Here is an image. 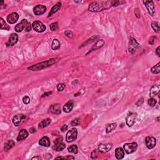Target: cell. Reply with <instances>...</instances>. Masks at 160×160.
Masks as SVG:
<instances>
[{
    "mask_svg": "<svg viewBox=\"0 0 160 160\" xmlns=\"http://www.w3.org/2000/svg\"><path fill=\"white\" fill-rule=\"evenodd\" d=\"M125 3L122 1H98L93 2L90 5L88 10L91 12H100L105 10H108L111 6H117Z\"/></svg>",
    "mask_w": 160,
    "mask_h": 160,
    "instance_id": "cell-1",
    "label": "cell"
},
{
    "mask_svg": "<svg viewBox=\"0 0 160 160\" xmlns=\"http://www.w3.org/2000/svg\"><path fill=\"white\" fill-rule=\"evenodd\" d=\"M58 58H51V59H49V60L46 61L42 62V63H38L37 64H35V65L32 66H30L28 68V69L32 71H39L41 70V69H44V68H46L48 67L51 66V65H53V64L56 63V62H58Z\"/></svg>",
    "mask_w": 160,
    "mask_h": 160,
    "instance_id": "cell-2",
    "label": "cell"
},
{
    "mask_svg": "<svg viewBox=\"0 0 160 160\" xmlns=\"http://www.w3.org/2000/svg\"><path fill=\"white\" fill-rule=\"evenodd\" d=\"M139 48V43L137 42V41L134 39L133 38H131L130 41L129 43V46H128V50L131 54H134L135 52L138 51Z\"/></svg>",
    "mask_w": 160,
    "mask_h": 160,
    "instance_id": "cell-3",
    "label": "cell"
},
{
    "mask_svg": "<svg viewBox=\"0 0 160 160\" xmlns=\"http://www.w3.org/2000/svg\"><path fill=\"white\" fill-rule=\"evenodd\" d=\"M138 148V144L136 143H126L123 146L124 151L127 154H131L136 151Z\"/></svg>",
    "mask_w": 160,
    "mask_h": 160,
    "instance_id": "cell-4",
    "label": "cell"
},
{
    "mask_svg": "<svg viewBox=\"0 0 160 160\" xmlns=\"http://www.w3.org/2000/svg\"><path fill=\"white\" fill-rule=\"evenodd\" d=\"M54 146H53V149L56 151H60L65 148L66 146L64 143H63V138L62 137L58 138L54 141Z\"/></svg>",
    "mask_w": 160,
    "mask_h": 160,
    "instance_id": "cell-5",
    "label": "cell"
},
{
    "mask_svg": "<svg viewBox=\"0 0 160 160\" xmlns=\"http://www.w3.org/2000/svg\"><path fill=\"white\" fill-rule=\"evenodd\" d=\"M77 134H78V131L76 128H73V129H70L67 133L66 136V139L67 142L70 143V142L75 140L77 138Z\"/></svg>",
    "mask_w": 160,
    "mask_h": 160,
    "instance_id": "cell-6",
    "label": "cell"
},
{
    "mask_svg": "<svg viewBox=\"0 0 160 160\" xmlns=\"http://www.w3.org/2000/svg\"><path fill=\"white\" fill-rule=\"evenodd\" d=\"M26 119V118L25 115H23V114H19V115L14 116L13 118V123L16 126H19L21 124L25 123Z\"/></svg>",
    "mask_w": 160,
    "mask_h": 160,
    "instance_id": "cell-7",
    "label": "cell"
},
{
    "mask_svg": "<svg viewBox=\"0 0 160 160\" xmlns=\"http://www.w3.org/2000/svg\"><path fill=\"white\" fill-rule=\"evenodd\" d=\"M32 26L33 30L38 33L44 32L46 30L45 25H43L40 21H35L33 23Z\"/></svg>",
    "mask_w": 160,
    "mask_h": 160,
    "instance_id": "cell-8",
    "label": "cell"
},
{
    "mask_svg": "<svg viewBox=\"0 0 160 160\" xmlns=\"http://www.w3.org/2000/svg\"><path fill=\"white\" fill-rule=\"evenodd\" d=\"M143 3L145 5L147 10L151 16H153L155 12V7H154V3L153 1H144Z\"/></svg>",
    "mask_w": 160,
    "mask_h": 160,
    "instance_id": "cell-9",
    "label": "cell"
},
{
    "mask_svg": "<svg viewBox=\"0 0 160 160\" xmlns=\"http://www.w3.org/2000/svg\"><path fill=\"white\" fill-rule=\"evenodd\" d=\"M136 118V114L134 113L130 112L128 114L126 118V124L128 126H132L133 124H134Z\"/></svg>",
    "mask_w": 160,
    "mask_h": 160,
    "instance_id": "cell-10",
    "label": "cell"
},
{
    "mask_svg": "<svg viewBox=\"0 0 160 160\" xmlns=\"http://www.w3.org/2000/svg\"><path fill=\"white\" fill-rule=\"evenodd\" d=\"M146 146L148 149H152L156 146V140L155 138L153 136H148L146 137L145 139Z\"/></svg>",
    "mask_w": 160,
    "mask_h": 160,
    "instance_id": "cell-11",
    "label": "cell"
},
{
    "mask_svg": "<svg viewBox=\"0 0 160 160\" xmlns=\"http://www.w3.org/2000/svg\"><path fill=\"white\" fill-rule=\"evenodd\" d=\"M46 7L45 6H43V5H37L33 9L34 13L37 16L43 15V13L46 12Z\"/></svg>",
    "mask_w": 160,
    "mask_h": 160,
    "instance_id": "cell-12",
    "label": "cell"
},
{
    "mask_svg": "<svg viewBox=\"0 0 160 160\" xmlns=\"http://www.w3.org/2000/svg\"><path fill=\"white\" fill-rule=\"evenodd\" d=\"M19 18V15L17 13H12L7 16V21L10 24H14L18 21Z\"/></svg>",
    "mask_w": 160,
    "mask_h": 160,
    "instance_id": "cell-13",
    "label": "cell"
},
{
    "mask_svg": "<svg viewBox=\"0 0 160 160\" xmlns=\"http://www.w3.org/2000/svg\"><path fill=\"white\" fill-rule=\"evenodd\" d=\"M113 144L108 143V144H100L98 146V149L100 152L103 153H105L108 152L112 148Z\"/></svg>",
    "mask_w": 160,
    "mask_h": 160,
    "instance_id": "cell-14",
    "label": "cell"
},
{
    "mask_svg": "<svg viewBox=\"0 0 160 160\" xmlns=\"http://www.w3.org/2000/svg\"><path fill=\"white\" fill-rule=\"evenodd\" d=\"M50 111L52 113L59 115L61 112V105L59 104H55V105H51V106L50 107Z\"/></svg>",
    "mask_w": 160,
    "mask_h": 160,
    "instance_id": "cell-15",
    "label": "cell"
},
{
    "mask_svg": "<svg viewBox=\"0 0 160 160\" xmlns=\"http://www.w3.org/2000/svg\"><path fill=\"white\" fill-rule=\"evenodd\" d=\"M160 87L159 85H154L151 87L150 90V93H149V96L151 98H153L156 96L159 92Z\"/></svg>",
    "mask_w": 160,
    "mask_h": 160,
    "instance_id": "cell-16",
    "label": "cell"
},
{
    "mask_svg": "<svg viewBox=\"0 0 160 160\" xmlns=\"http://www.w3.org/2000/svg\"><path fill=\"white\" fill-rule=\"evenodd\" d=\"M18 35H16L15 33L11 34L10 38H9L8 43L7 44L10 46L15 45L18 42Z\"/></svg>",
    "mask_w": 160,
    "mask_h": 160,
    "instance_id": "cell-17",
    "label": "cell"
},
{
    "mask_svg": "<svg viewBox=\"0 0 160 160\" xmlns=\"http://www.w3.org/2000/svg\"><path fill=\"white\" fill-rule=\"evenodd\" d=\"M28 136V133L27 131L25 129H21L20 131L19 132L18 136L17 138V141H20L23 140V139H26Z\"/></svg>",
    "mask_w": 160,
    "mask_h": 160,
    "instance_id": "cell-18",
    "label": "cell"
},
{
    "mask_svg": "<svg viewBox=\"0 0 160 160\" xmlns=\"http://www.w3.org/2000/svg\"><path fill=\"white\" fill-rule=\"evenodd\" d=\"M73 105H74V103L72 100H70L68 102H67L65 105L63 106V111L65 113H69L70 111H71L72 109L73 108Z\"/></svg>",
    "mask_w": 160,
    "mask_h": 160,
    "instance_id": "cell-19",
    "label": "cell"
},
{
    "mask_svg": "<svg viewBox=\"0 0 160 160\" xmlns=\"http://www.w3.org/2000/svg\"><path fill=\"white\" fill-rule=\"evenodd\" d=\"M104 44H105V41H104L103 40H98L96 43H95V45H94L92 47V48L91 49V50H90V51L88 53V54L90 53H91V52L93 51L96 50V49H100V48H101V47H102L104 45Z\"/></svg>",
    "mask_w": 160,
    "mask_h": 160,
    "instance_id": "cell-20",
    "label": "cell"
},
{
    "mask_svg": "<svg viewBox=\"0 0 160 160\" xmlns=\"http://www.w3.org/2000/svg\"><path fill=\"white\" fill-rule=\"evenodd\" d=\"M50 140H49V138L47 136L43 137L39 141V144L42 146L49 147L50 146Z\"/></svg>",
    "mask_w": 160,
    "mask_h": 160,
    "instance_id": "cell-21",
    "label": "cell"
},
{
    "mask_svg": "<svg viewBox=\"0 0 160 160\" xmlns=\"http://www.w3.org/2000/svg\"><path fill=\"white\" fill-rule=\"evenodd\" d=\"M124 150L123 148H118L115 150V156H116V159H121L124 158Z\"/></svg>",
    "mask_w": 160,
    "mask_h": 160,
    "instance_id": "cell-22",
    "label": "cell"
},
{
    "mask_svg": "<svg viewBox=\"0 0 160 160\" xmlns=\"http://www.w3.org/2000/svg\"><path fill=\"white\" fill-rule=\"evenodd\" d=\"M61 3L60 2L57 3L56 4V5H54V6H53V8H51V10L50 12H49V16H48V17L52 16L53 14H54L55 13H56L57 11H58V10H59V9L61 8Z\"/></svg>",
    "mask_w": 160,
    "mask_h": 160,
    "instance_id": "cell-23",
    "label": "cell"
},
{
    "mask_svg": "<svg viewBox=\"0 0 160 160\" xmlns=\"http://www.w3.org/2000/svg\"><path fill=\"white\" fill-rule=\"evenodd\" d=\"M51 123V119L47 118L45 120H43L41 122L39 123V128H44L45 127L48 126L49 124Z\"/></svg>",
    "mask_w": 160,
    "mask_h": 160,
    "instance_id": "cell-24",
    "label": "cell"
},
{
    "mask_svg": "<svg viewBox=\"0 0 160 160\" xmlns=\"http://www.w3.org/2000/svg\"><path fill=\"white\" fill-rule=\"evenodd\" d=\"M15 145V141L13 140H9L7 143L5 144V151H8L10 149L13 148Z\"/></svg>",
    "mask_w": 160,
    "mask_h": 160,
    "instance_id": "cell-25",
    "label": "cell"
},
{
    "mask_svg": "<svg viewBox=\"0 0 160 160\" xmlns=\"http://www.w3.org/2000/svg\"><path fill=\"white\" fill-rule=\"evenodd\" d=\"M116 128V123H111V124H108L106 126V132L107 133H110L113 130Z\"/></svg>",
    "mask_w": 160,
    "mask_h": 160,
    "instance_id": "cell-26",
    "label": "cell"
},
{
    "mask_svg": "<svg viewBox=\"0 0 160 160\" xmlns=\"http://www.w3.org/2000/svg\"><path fill=\"white\" fill-rule=\"evenodd\" d=\"M52 49L53 50H57V49H59L60 48V43L57 39H54L53 41V43H52V46H51Z\"/></svg>",
    "mask_w": 160,
    "mask_h": 160,
    "instance_id": "cell-27",
    "label": "cell"
},
{
    "mask_svg": "<svg viewBox=\"0 0 160 160\" xmlns=\"http://www.w3.org/2000/svg\"><path fill=\"white\" fill-rule=\"evenodd\" d=\"M0 28L1 30H10V26L6 23L3 19L2 18H0Z\"/></svg>",
    "mask_w": 160,
    "mask_h": 160,
    "instance_id": "cell-28",
    "label": "cell"
},
{
    "mask_svg": "<svg viewBox=\"0 0 160 160\" xmlns=\"http://www.w3.org/2000/svg\"><path fill=\"white\" fill-rule=\"evenodd\" d=\"M160 63H158L156 65L153 66L151 69V71L153 74H158L160 73V68H159Z\"/></svg>",
    "mask_w": 160,
    "mask_h": 160,
    "instance_id": "cell-29",
    "label": "cell"
},
{
    "mask_svg": "<svg viewBox=\"0 0 160 160\" xmlns=\"http://www.w3.org/2000/svg\"><path fill=\"white\" fill-rule=\"evenodd\" d=\"M68 150L70 153L76 154V153H78V147L75 144H73V145H71L68 147Z\"/></svg>",
    "mask_w": 160,
    "mask_h": 160,
    "instance_id": "cell-30",
    "label": "cell"
},
{
    "mask_svg": "<svg viewBox=\"0 0 160 160\" xmlns=\"http://www.w3.org/2000/svg\"><path fill=\"white\" fill-rule=\"evenodd\" d=\"M24 28H25V26H24V25H23L22 23L21 22L20 23H18L16 26H15V30L16 32L20 33V32H21V31L23 30Z\"/></svg>",
    "mask_w": 160,
    "mask_h": 160,
    "instance_id": "cell-31",
    "label": "cell"
},
{
    "mask_svg": "<svg viewBox=\"0 0 160 160\" xmlns=\"http://www.w3.org/2000/svg\"><path fill=\"white\" fill-rule=\"evenodd\" d=\"M151 26H152V28H153V30H154L155 32H156V33L159 32V23H158V22H156V21H154V22L152 23Z\"/></svg>",
    "mask_w": 160,
    "mask_h": 160,
    "instance_id": "cell-32",
    "label": "cell"
},
{
    "mask_svg": "<svg viewBox=\"0 0 160 160\" xmlns=\"http://www.w3.org/2000/svg\"><path fill=\"white\" fill-rule=\"evenodd\" d=\"M148 104L149 106H151V107H153V106H155L156 104V100L155 99L151 98H150L148 100Z\"/></svg>",
    "mask_w": 160,
    "mask_h": 160,
    "instance_id": "cell-33",
    "label": "cell"
},
{
    "mask_svg": "<svg viewBox=\"0 0 160 160\" xmlns=\"http://www.w3.org/2000/svg\"><path fill=\"white\" fill-rule=\"evenodd\" d=\"M80 123V118H77L74 119L73 120H72V121L71 122V125L72 126H76L79 125Z\"/></svg>",
    "mask_w": 160,
    "mask_h": 160,
    "instance_id": "cell-34",
    "label": "cell"
},
{
    "mask_svg": "<svg viewBox=\"0 0 160 160\" xmlns=\"http://www.w3.org/2000/svg\"><path fill=\"white\" fill-rule=\"evenodd\" d=\"M50 29L51 31H56L58 29V23H53L50 25Z\"/></svg>",
    "mask_w": 160,
    "mask_h": 160,
    "instance_id": "cell-35",
    "label": "cell"
},
{
    "mask_svg": "<svg viewBox=\"0 0 160 160\" xmlns=\"http://www.w3.org/2000/svg\"><path fill=\"white\" fill-rule=\"evenodd\" d=\"M65 88V85L63 83H59L57 85V90H58V91H61Z\"/></svg>",
    "mask_w": 160,
    "mask_h": 160,
    "instance_id": "cell-36",
    "label": "cell"
},
{
    "mask_svg": "<svg viewBox=\"0 0 160 160\" xmlns=\"http://www.w3.org/2000/svg\"><path fill=\"white\" fill-rule=\"evenodd\" d=\"M23 103L25 105H28L30 103V98L28 96H25V97H23Z\"/></svg>",
    "mask_w": 160,
    "mask_h": 160,
    "instance_id": "cell-37",
    "label": "cell"
},
{
    "mask_svg": "<svg viewBox=\"0 0 160 160\" xmlns=\"http://www.w3.org/2000/svg\"><path fill=\"white\" fill-rule=\"evenodd\" d=\"M64 34H65L66 36H68V38H72L73 36V33H72V31H69V30H67V31H66L65 32H64Z\"/></svg>",
    "mask_w": 160,
    "mask_h": 160,
    "instance_id": "cell-38",
    "label": "cell"
},
{
    "mask_svg": "<svg viewBox=\"0 0 160 160\" xmlns=\"http://www.w3.org/2000/svg\"><path fill=\"white\" fill-rule=\"evenodd\" d=\"M32 28V25H31L30 23H28V25L26 26V27L25 28V30H26V31H27V32H29V31H31Z\"/></svg>",
    "mask_w": 160,
    "mask_h": 160,
    "instance_id": "cell-39",
    "label": "cell"
},
{
    "mask_svg": "<svg viewBox=\"0 0 160 160\" xmlns=\"http://www.w3.org/2000/svg\"><path fill=\"white\" fill-rule=\"evenodd\" d=\"M134 13H135V15L136 16L137 18H139V17H140V11H139V9L138 8H136L134 10Z\"/></svg>",
    "mask_w": 160,
    "mask_h": 160,
    "instance_id": "cell-40",
    "label": "cell"
},
{
    "mask_svg": "<svg viewBox=\"0 0 160 160\" xmlns=\"http://www.w3.org/2000/svg\"><path fill=\"white\" fill-rule=\"evenodd\" d=\"M156 38V36H152V37L150 38V40H149V44H154V41H155Z\"/></svg>",
    "mask_w": 160,
    "mask_h": 160,
    "instance_id": "cell-41",
    "label": "cell"
},
{
    "mask_svg": "<svg viewBox=\"0 0 160 160\" xmlns=\"http://www.w3.org/2000/svg\"><path fill=\"white\" fill-rule=\"evenodd\" d=\"M21 23H22L23 25L24 26H25V28L26 27V26L28 25V21L26 20V19H23V20H22Z\"/></svg>",
    "mask_w": 160,
    "mask_h": 160,
    "instance_id": "cell-42",
    "label": "cell"
},
{
    "mask_svg": "<svg viewBox=\"0 0 160 160\" xmlns=\"http://www.w3.org/2000/svg\"><path fill=\"white\" fill-rule=\"evenodd\" d=\"M67 129H68V126H67L66 124H64V125H63V126H62V128H61V131L62 132H64L66 130H67Z\"/></svg>",
    "mask_w": 160,
    "mask_h": 160,
    "instance_id": "cell-43",
    "label": "cell"
},
{
    "mask_svg": "<svg viewBox=\"0 0 160 160\" xmlns=\"http://www.w3.org/2000/svg\"><path fill=\"white\" fill-rule=\"evenodd\" d=\"M143 103V98H141V100H139V101H138V103H137V105L138 106H140V105H142V103Z\"/></svg>",
    "mask_w": 160,
    "mask_h": 160,
    "instance_id": "cell-44",
    "label": "cell"
},
{
    "mask_svg": "<svg viewBox=\"0 0 160 160\" xmlns=\"http://www.w3.org/2000/svg\"><path fill=\"white\" fill-rule=\"evenodd\" d=\"M51 94H52V92H46L45 93L43 94V95H42V97H45V96H49V95H50Z\"/></svg>",
    "mask_w": 160,
    "mask_h": 160,
    "instance_id": "cell-45",
    "label": "cell"
},
{
    "mask_svg": "<svg viewBox=\"0 0 160 160\" xmlns=\"http://www.w3.org/2000/svg\"><path fill=\"white\" fill-rule=\"evenodd\" d=\"M159 49H160V46H158V48H157L156 50V54L158 56H160Z\"/></svg>",
    "mask_w": 160,
    "mask_h": 160,
    "instance_id": "cell-46",
    "label": "cell"
},
{
    "mask_svg": "<svg viewBox=\"0 0 160 160\" xmlns=\"http://www.w3.org/2000/svg\"><path fill=\"white\" fill-rule=\"evenodd\" d=\"M65 159H74V158L73 156H68L65 157Z\"/></svg>",
    "mask_w": 160,
    "mask_h": 160,
    "instance_id": "cell-47",
    "label": "cell"
},
{
    "mask_svg": "<svg viewBox=\"0 0 160 160\" xmlns=\"http://www.w3.org/2000/svg\"><path fill=\"white\" fill-rule=\"evenodd\" d=\"M30 132H31V133H35V132H36V129H35V128H32L31 129H30Z\"/></svg>",
    "mask_w": 160,
    "mask_h": 160,
    "instance_id": "cell-48",
    "label": "cell"
},
{
    "mask_svg": "<svg viewBox=\"0 0 160 160\" xmlns=\"http://www.w3.org/2000/svg\"><path fill=\"white\" fill-rule=\"evenodd\" d=\"M56 159H65V157H57V158H56Z\"/></svg>",
    "mask_w": 160,
    "mask_h": 160,
    "instance_id": "cell-49",
    "label": "cell"
},
{
    "mask_svg": "<svg viewBox=\"0 0 160 160\" xmlns=\"http://www.w3.org/2000/svg\"><path fill=\"white\" fill-rule=\"evenodd\" d=\"M40 158L39 157H34V158H32V159H40Z\"/></svg>",
    "mask_w": 160,
    "mask_h": 160,
    "instance_id": "cell-50",
    "label": "cell"
}]
</instances>
